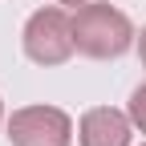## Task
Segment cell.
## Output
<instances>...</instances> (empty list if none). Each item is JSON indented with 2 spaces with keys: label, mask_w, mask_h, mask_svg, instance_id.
<instances>
[{
  "label": "cell",
  "mask_w": 146,
  "mask_h": 146,
  "mask_svg": "<svg viewBox=\"0 0 146 146\" xmlns=\"http://www.w3.org/2000/svg\"><path fill=\"white\" fill-rule=\"evenodd\" d=\"M126 114H130L134 130H142V134H146V81H142V85H134L130 102H126Z\"/></svg>",
  "instance_id": "cell-5"
},
{
  "label": "cell",
  "mask_w": 146,
  "mask_h": 146,
  "mask_svg": "<svg viewBox=\"0 0 146 146\" xmlns=\"http://www.w3.org/2000/svg\"><path fill=\"white\" fill-rule=\"evenodd\" d=\"M134 49H138V61H142V69H146V29L138 33V45H134Z\"/></svg>",
  "instance_id": "cell-6"
},
{
  "label": "cell",
  "mask_w": 146,
  "mask_h": 146,
  "mask_svg": "<svg viewBox=\"0 0 146 146\" xmlns=\"http://www.w3.org/2000/svg\"><path fill=\"white\" fill-rule=\"evenodd\" d=\"M8 146H73V118L61 106H21L8 118Z\"/></svg>",
  "instance_id": "cell-3"
},
{
  "label": "cell",
  "mask_w": 146,
  "mask_h": 146,
  "mask_svg": "<svg viewBox=\"0 0 146 146\" xmlns=\"http://www.w3.org/2000/svg\"><path fill=\"white\" fill-rule=\"evenodd\" d=\"M21 49L33 65H45V69H57L65 65L77 45H73V12L65 4H45L36 8L29 21H25V33H21Z\"/></svg>",
  "instance_id": "cell-2"
},
{
  "label": "cell",
  "mask_w": 146,
  "mask_h": 146,
  "mask_svg": "<svg viewBox=\"0 0 146 146\" xmlns=\"http://www.w3.org/2000/svg\"><path fill=\"white\" fill-rule=\"evenodd\" d=\"M134 122L114 106H94L77 122V146H130Z\"/></svg>",
  "instance_id": "cell-4"
},
{
  "label": "cell",
  "mask_w": 146,
  "mask_h": 146,
  "mask_svg": "<svg viewBox=\"0 0 146 146\" xmlns=\"http://www.w3.org/2000/svg\"><path fill=\"white\" fill-rule=\"evenodd\" d=\"M53 4H65V8H81V4H89V0H53Z\"/></svg>",
  "instance_id": "cell-7"
},
{
  "label": "cell",
  "mask_w": 146,
  "mask_h": 146,
  "mask_svg": "<svg viewBox=\"0 0 146 146\" xmlns=\"http://www.w3.org/2000/svg\"><path fill=\"white\" fill-rule=\"evenodd\" d=\"M142 146H146V142H142Z\"/></svg>",
  "instance_id": "cell-9"
},
{
  "label": "cell",
  "mask_w": 146,
  "mask_h": 146,
  "mask_svg": "<svg viewBox=\"0 0 146 146\" xmlns=\"http://www.w3.org/2000/svg\"><path fill=\"white\" fill-rule=\"evenodd\" d=\"M73 45L89 61H118L138 45V33L122 8L106 4V0H89V4L73 8Z\"/></svg>",
  "instance_id": "cell-1"
},
{
  "label": "cell",
  "mask_w": 146,
  "mask_h": 146,
  "mask_svg": "<svg viewBox=\"0 0 146 146\" xmlns=\"http://www.w3.org/2000/svg\"><path fill=\"white\" fill-rule=\"evenodd\" d=\"M0 122H4V102H0Z\"/></svg>",
  "instance_id": "cell-8"
}]
</instances>
